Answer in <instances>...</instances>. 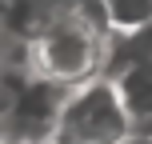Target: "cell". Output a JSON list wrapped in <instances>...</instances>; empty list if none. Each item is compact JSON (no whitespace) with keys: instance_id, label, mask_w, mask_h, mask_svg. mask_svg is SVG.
<instances>
[{"instance_id":"obj_1","label":"cell","mask_w":152,"mask_h":144,"mask_svg":"<svg viewBox=\"0 0 152 144\" xmlns=\"http://www.w3.org/2000/svg\"><path fill=\"white\" fill-rule=\"evenodd\" d=\"M104 36H108L104 0H76L72 12H60L28 40V68L40 80H52L60 88L84 84L100 76Z\"/></svg>"},{"instance_id":"obj_2","label":"cell","mask_w":152,"mask_h":144,"mask_svg":"<svg viewBox=\"0 0 152 144\" xmlns=\"http://www.w3.org/2000/svg\"><path fill=\"white\" fill-rule=\"evenodd\" d=\"M136 128L112 76H92L64 92L48 140L52 144H120Z\"/></svg>"},{"instance_id":"obj_3","label":"cell","mask_w":152,"mask_h":144,"mask_svg":"<svg viewBox=\"0 0 152 144\" xmlns=\"http://www.w3.org/2000/svg\"><path fill=\"white\" fill-rule=\"evenodd\" d=\"M72 8L76 0H0V32L28 44L48 20H56L60 12H72Z\"/></svg>"},{"instance_id":"obj_4","label":"cell","mask_w":152,"mask_h":144,"mask_svg":"<svg viewBox=\"0 0 152 144\" xmlns=\"http://www.w3.org/2000/svg\"><path fill=\"white\" fill-rule=\"evenodd\" d=\"M112 80H116V88H120V100H124V108H128L132 124L152 132V48L140 60H132L128 68H120Z\"/></svg>"},{"instance_id":"obj_5","label":"cell","mask_w":152,"mask_h":144,"mask_svg":"<svg viewBox=\"0 0 152 144\" xmlns=\"http://www.w3.org/2000/svg\"><path fill=\"white\" fill-rule=\"evenodd\" d=\"M36 72L28 68V52H0V144L8 140V128L16 120L24 92L32 88Z\"/></svg>"},{"instance_id":"obj_6","label":"cell","mask_w":152,"mask_h":144,"mask_svg":"<svg viewBox=\"0 0 152 144\" xmlns=\"http://www.w3.org/2000/svg\"><path fill=\"white\" fill-rule=\"evenodd\" d=\"M108 28L116 32H140L152 28V0H104Z\"/></svg>"},{"instance_id":"obj_7","label":"cell","mask_w":152,"mask_h":144,"mask_svg":"<svg viewBox=\"0 0 152 144\" xmlns=\"http://www.w3.org/2000/svg\"><path fill=\"white\" fill-rule=\"evenodd\" d=\"M20 144H52V140H20Z\"/></svg>"}]
</instances>
